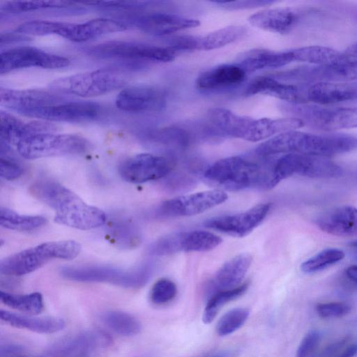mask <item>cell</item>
<instances>
[{"label":"cell","mask_w":357,"mask_h":357,"mask_svg":"<svg viewBox=\"0 0 357 357\" xmlns=\"http://www.w3.org/2000/svg\"><path fill=\"white\" fill-rule=\"evenodd\" d=\"M291 105L296 118L313 128L330 132L357 128V107Z\"/></svg>","instance_id":"30bf717a"},{"label":"cell","mask_w":357,"mask_h":357,"mask_svg":"<svg viewBox=\"0 0 357 357\" xmlns=\"http://www.w3.org/2000/svg\"><path fill=\"white\" fill-rule=\"evenodd\" d=\"M132 23L143 32L156 36H167L194 28L200 24L197 20L166 13H152L140 15L135 17Z\"/></svg>","instance_id":"603a6c76"},{"label":"cell","mask_w":357,"mask_h":357,"mask_svg":"<svg viewBox=\"0 0 357 357\" xmlns=\"http://www.w3.org/2000/svg\"><path fill=\"white\" fill-rule=\"evenodd\" d=\"M74 2L63 1H8L1 9L8 13H21L46 8H65L73 5Z\"/></svg>","instance_id":"b9f144b4"},{"label":"cell","mask_w":357,"mask_h":357,"mask_svg":"<svg viewBox=\"0 0 357 357\" xmlns=\"http://www.w3.org/2000/svg\"><path fill=\"white\" fill-rule=\"evenodd\" d=\"M303 96L305 103L323 106L357 100V80L303 84Z\"/></svg>","instance_id":"d6986e66"},{"label":"cell","mask_w":357,"mask_h":357,"mask_svg":"<svg viewBox=\"0 0 357 357\" xmlns=\"http://www.w3.org/2000/svg\"><path fill=\"white\" fill-rule=\"evenodd\" d=\"M79 357H88V355H83V356H79Z\"/></svg>","instance_id":"9f6ffc18"},{"label":"cell","mask_w":357,"mask_h":357,"mask_svg":"<svg viewBox=\"0 0 357 357\" xmlns=\"http://www.w3.org/2000/svg\"><path fill=\"white\" fill-rule=\"evenodd\" d=\"M294 61L292 51L275 52L266 49H254L242 54L238 65L245 73L266 68H277Z\"/></svg>","instance_id":"f546056e"},{"label":"cell","mask_w":357,"mask_h":357,"mask_svg":"<svg viewBox=\"0 0 357 357\" xmlns=\"http://www.w3.org/2000/svg\"><path fill=\"white\" fill-rule=\"evenodd\" d=\"M109 233L114 242L121 248H135L141 241L139 229L128 220H120L114 222L109 225Z\"/></svg>","instance_id":"f35d334b"},{"label":"cell","mask_w":357,"mask_h":357,"mask_svg":"<svg viewBox=\"0 0 357 357\" xmlns=\"http://www.w3.org/2000/svg\"><path fill=\"white\" fill-rule=\"evenodd\" d=\"M56 126L49 121H24L6 112H0L1 142L15 146L22 139L40 132H53Z\"/></svg>","instance_id":"d4e9b609"},{"label":"cell","mask_w":357,"mask_h":357,"mask_svg":"<svg viewBox=\"0 0 357 357\" xmlns=\"http://www.w3.org/2000/svg\"><path fill=\"white\" fill-rule=\"evenodd\" d=\"M345 256L343 250L337 248H326L318 252L301 264V271L307 274L322 271L341 261Z\"/></svg>","instance_id":"ab89813d"},{"label":"cell","mask_w":357,"mask_h":357,"mask_svg":"<svg viewBox=\"0 0 357 357\" xmlns=\"http://www.w3.org/2000/svg\"><path fill=\"white\" fill-rule=\"evenodd\" d=\"M248 283L245 282L230 289L215 292L208 301L202 315L204 324L211 323L220 310L227 303L240 297L248 289Z\"/></svg>","instance_id":"74e56055"},{"label":"cell","mask_w":357,"mask_h":357,"mask_svg":"<svg viewBox=\"0 0 357 357\" xmlns=\"http://www.w3.org/2000/svg\"><path fill=\"white\" fill-rule=\"evenodd\" d=\"M0 319L9 325L38 333L51 334L62 331L66 321L61 317H30L0 310Z\"/></svg>","instance_id":"4dcf8cb0"},{"label":"cell","mask_w":357,"mask_h":357,"mask_svg":"<svg viewBox=\"0 0 357 357\" xmlns=\"http://www.w3.org/2000/svg\"><path fill=\"white\" fill-rule=\"evenodd\" d=\"M317 312L322 318L343 317L351 311V306L344 302H330L319 303L316 307Z\"/></svg>","instance_id":"ee69618b"},{"label":"cell","mask_w":357,"mask_h":357,"mask_svg":"<svg viewBox=\"0 0 357 357\" xmlns=\"http://www.w3.org/2000/svg\"><path fill=\"white\" fill-rule=\"evenodd\" d=\"M345 52L351 59L357 58V43L349 47Z\"/></svg>","instance_id":"db71d44e"},{"label":"cell","mask_w":357,"mask_h":357,"mask_svg":"<svg viewBox=\"0 0 357 357\" xmlns=\"http://www.w3.org/2000/svg\"><path fill=\"white\" fill-rule=\"evenodd\" d=\"M175 283L167 278L156 281L150 291V299L155 305H163L172 301L176 296Z\"/></svg>","instance_id":"7bdbcfd3"},{"label":"cell","mask_w":357,"mask_h":357,"mask_svg":"<svg viewBox=\"0 0 357 357\" xmlns=\"http://www.w3.org/2000/svg\"><path fill=\"white\" fill-rule=\"evenodd\" d=\"M290 80L308 82H351L357 80V59L330 65H313L287 73Z\"/></svg>","instance_id":"ffe728a7"},{"label":"cell","mask_w":357,"mask_h":357,"mask_svg":"<svg viewBox=\"0 0 357 357\" xmlns=\"http://www.w3.org/2000/svg\"><path fill=\"white\" fill-rule=\"evenodd\" d=\"M233 351L230 350L218 351L214 353L207 354L203 357H231Z\"/></svg>","instance_id":"f5cc1de1"},{"label":"cell","mask_w":357,"mask_h":357,"mask_svg":"<svg viewBox=\"0 0 357 357\" xmlns=\"http://www.w3.org/2000/svg\"><path fill=\"white\" fill-rule=\"evenodd\" d=\"M16 148L22 158L31 160L83 153L89 149V142L77 135L40 132L22 139Z\"/></svg>","instance_id":"52a82bcc"},{"label":"cell","mask_w":357,"mask_h":357,"mask_svg":"<svg viewBox=\"0 0 357 357\" xmlns=\"http://www.w3.org/2000/svg\"><path fill=\"white\" fill-rule=\"evenodd\" d=\"M105 325L115 333L123 336H133L140 333L142 326L134 316L121 311H108L102 315Z\"/></svg>","instance_id":"836d02e7"},{"label":"cell","mask_w":357,"mask_h":357,"mask_svg":"<svg viewBox=\"0 0 357 357\" xmlns=\"http://www.w3.org/2000/svg\"><path fill=\"white\" fill-rule=\"evenodd\" d=\"M249 314L250 310L245 307H236L228 311L218 320L216 333L221 337L233 333L245 324Z\"/></svg>","instance_id":"60d3db41"},{"label":"cell","mask_w":357,"mask_h":357,"mask_svg":"<svg viewBox=\"0 0 357 357\" xmlns=\"http://www.w3.org/2000/svg\"><path fill=\"white\" fill-rule=\"evenodd\" d=\"M270 208V204H260L241 213L211 218L205 225L229 236L243 237L261 224Z\"/></svg>","instance_id":"2e32d148"},{"label":"cell","mask_w":357,"mask_h":357,"mask_svg":"<svg viewBox=\"0 0 357 357\" xmlns=\"http://www.w3.org/2000/svg\"><path fill=\"white\" fill-rule=\"evenodd\" d=\"M350 247L353 248L357 252V240L349 243Z\"/></svg>","instance_id":"11a10c76"},{"label":"cell","mask_w":357,"mask_h":357,"mask_svg":"<svg viewBox=\"0 0 357 357\" xmlns=\"http://www.w3.org/2000/svg\"><path fill=\"white\" fill-rule=\"evenodd\" d=\"M164 92L149 85L130 86L122 89L116 98V106L130 112H153L165 105Z\"/></svg>","instance_id":"ac0fdd59"},{"label":"cell","mask_w":357,"mask_h":357,"mask_svg":"<svg viewBox=\"0 0 357 357\" xmlns=\"http://www.w3.org/2000/svg\"><path fill=\"white\" fill-rule=\"evenodd\" d=\"M86 50L89 54L100 59L170 62L176 57L175 52L169 47L131 41L105 42L93 45Z\"/></svg>","instance_id":"9c48e42d"},{"label":"cell","mask_w":357,"mask_h":357,"mask_svg":"<svg viewBox=\"0 0 357 357\" xmlns=\"http://www.w3.org/2000/svg\"><path fill=\"white\" fill-rule=\"evenodd\" d=\"M298 19L297 12L291 8H275L258 11L248 18L249 23L258 29L275 33H289Z\"/></svg>","instance_id":"4316f807"},{"label":"cell","mask_w":357,"mask_h":357,"mask_svg":"<svg viewBox=\"0 0 357 357\" xmlns=\"http://www.w3.org/2000/svg\"><path fill=\"white\" fill-rule=\"evenodd\" d=\"M153 272V268L149 264L132 270L107 265L64 266L60 270L62 277L70 280L105 282L129 289H137L145 285Z\"/></svg>","instance_id":"8992f818"},{"label":"cell","mask_w":357,"mask_h":357,"mask_svg":"<svg viewBox=\"0 0 357 357\" xmlns=\"http://www.w3.org/2000/svg\"><path fill=\"white\" fill-rule=\"evenodd\" d=\"M69 64L70 60L66 57L30 46L9 49L2 52L0 56L1 74L31 67L59 69Z\"/></svg>","instance_id":"7c38bea8"},{"label":"cell","mask_w":357,"mask_h":357,"mask_svg":"<svg viewBox=\"0 0 357 357\" xmlns=\"http://www.w3.org/2000/svg\"><path fill=\"white\" fill-rule=\"evenodd\" d=\"M222 239L213 233L195 230L173 233L160 238L149 248L152 255H166L178 252H205L218 246Z\"/></svg>","instance_id":"8fae6325"},{"label":"cell","mask_w":357,"mask_h":357,"mask_svg":"<svg viewBox=\"0 0 357 357\" xmlns=\"http://www.w3.org/2000/svg\"><path fill=\"white\" fill-rule=\"evenodd\" d=\"M357 354V344L347 347L341 354L336 357H354Z\"/></svg>","instance_id":"f907efd6"},{"label":"cell","mask_w":357,"mask_h":357,"mask_svg":"<svg viewBox=\"0 0 357 357\" xmlns=\"http://www.w3.org/2000/svg\"><path fill=\"white\" fill-rule=\"evenodd\" d=\"M80 250L81 245L75 241L43 243L3 259L0 262V273L10 276L26 275L53 259H73Z\"/></svg>","instance_id":"277c9868"},{"label":"cell","mask_w":357,"mask_h":357,"mask_svg":"<svg viewBox=\"0 0 357 357\" xmlns=\"http://www.w3.org/2000/svg\"><path fill=\"white\" fill-rule=\"evenodd\" d=\"M204 177L210 184L230 191L254 188L267 190L276 185L273 162L264 166L241 156L216 161L206 169Z\"/></svg>","instance_id":"3957f363"},{"label":"cell","mask_w":357,"mask_h":357,"mask_svg":"<svg viewBox=\"0 0 357 357\" xmlns=\"http://www.w3.org/2000/svg\"><path fill=\"white\" fill-rule=\"evenodd\" d=\"M172 168V162L165 157L139 153L125 160L119 165V173L128 182L141 183L164 178Z\"/></svg>","instance_id":"5bb4252c"},{"label":"cell","mask_w":357,"mask_h":357,"mask_svg":"<svg viewBox=\"0 0 357 357\" xmlns=\"http://www.w3.org/2000/svg\"><path fill=\"white\" fill-rule=\"evenodd\" d=\"M356 149V136L339 133L317 135L291 130L264 142L256 152L261 157L298 153L327 158Z\"/></svg>","instance_id":"7a4b0ae2"},{"label":"cell","mask_w":357,"mask_h":357,"mask_svg":"<svg viewBox=\"0 0 357 357\" xmlns=\"http://www.w3.org/2000/svg\"><path fill=\"white\" fill-rule=\"evenodd\" d=\"M323 231L337 236H352L357 234V208L343 205L329 210L316 220Z\"/></svg>","instance_id":"484cf974"},{"label":"cell","mask_w":357,"mask_h":357,"mask_svg":"<svg viewBox=\"0 0 357 357\" xmlns=\"http://www.w3.org/2000/svg\"><path fill=\"white\" fill-rule=\"evenodd\" d=\"M0 300L13 309L31 314L40 313L44 307L43 296L39 292L22 295L1 291Z\"/></svg>","instance_id":"8d00e7d4"},{"label":"cell","mask_w":357,"mask_h":357,"mask_svg":"<svg viewBox=\"0 0 357 357\" xmlns=\"http://www.w3.org/2000/svg\"><path fill=\"white\" fill-rule=\"evenodd\" d=\"M112 337L105 332L96 330L83 332L63 339L52 345L45 357H79L98 347L112 344Z\"/></svg>","instance_id":"44dd1931"},{"label":"cell","mask_w":357,"mask_h":357,"mask_svg":"<svg viewBox=\"0 0 357 357\" xmlns=\"http://www.w3.org/2000/svg\"><path fill=\"white\" fill-rule=\"evenodd\" d=\"M211 123L224 133L245 140L252 118L243 116L222 107H213L208 111Z\"/></svg>","instance_id":"1f68e13d"},{"label":"cell","mask_w":357,"mask_h":357,"mask_svg":"<svg viewBox=\"0 0 357 357\" xmlns=\"http://www.w3.org/2000/svg\"><path fill=\"white\" fill-rule=\"evenodd\" d=\"M246 33L243 26H227L200 37V50H211L224 47L241 38Z\"/></svg>","instance_id":"e575fe53"},{"label":"cell","mask_w":357,"mask_h":357,"mask_svg":"<svg viewBox=\"0 0 357 357\" xmlns=\"http://www.w3.org/2000/svg\"><path fill=\"white\" fill-rule=\"evenodd\" d=\"M245 94L248 96L267 95L290 104H305L303 84L285 82L271 76H259L255 78L247 86Z\"/></svg>","instance_id":"cb8c5ba5"},{"label":"cell","mask_w":357,"mask_h":357,"mask_svg":"<svg viewBox=\"0 0 357 357\" xmlns=\"http://www.w3.org/2000/svg\"><path fill=\"white\" fill-rule=\"evenodd\" d=\"M221 190H211L174 197L163 202L156 215L165 217L190 216L202 213L227 199Z\"/></svg>","instance_id":"4fadbf2b"},{"label":"cell","mask_w":357,"mask_h":357,"mask_svg":"<svg viewBox=\"0 0 357 357\" xmlns=\"http://www.w3.org/2000/svg\"><path fill=\"white\" fill-rule=\"evenodd\" d=\"M294 61L305 62L314 65H330L348 59L344 52L324 46H307L291 50Z\"/></svg>","instance_id":"d6a6232c"},{"label":"cell","mask_w":357,"mask_h":357,"mask_svg":"<svg viewBox=\"0 0 357 357\" xmlns=\"http://www.w3.org/2000/svg\"><path fill=\"white\" fill-rule=\"evenodd\" d=\"M174 52L181 50H200V37L181 36L173 39L167 47Z\"/></svg>","instance_id":"7dc6e473"},{"label":"cell","mask_w":357,"mask_h":357,"mask_svg":"<svg viewBox=\"0 0 357 357\" xmlns=\"http://www.w3.org/2000/svg\"><path fill=\"white\" fill-rule=\"evenodd\" d=\"M321 341V335L317 330L310 331L301 340L295 357H313Z\"/></svg>","instance_id":"f6af8a7d"},{"label":"cell","mask_w":357,"mask_h":357,"mask_svg":"<svg viewBox=\"0 0 357 357\" xmlns=\"http://www.w3.org/2000/svg\"><path fill=\"white\" fill-rule=\"evenodd\" d=\"M252 261V257L249 254H241L229 259L220 267L211 281L213 290L216 292L239 286Z\"/></svg>","instance_id":"f1b7e54d"},{"label":"cell","mask_w":357,"mask_h":357,"mask_svg":"<svg viewBox=\"0 0 357 357\" xmlns=\"http://www.w3.org/2000/svg\"><path fill=\"white\" fill-rule=\"evenodd\" d=\"M275 181H281L294 175L309 178H328L342 174V168L326 157L289 153L278 158L273 164Z\"/></svg>","instance_id":"ba28073f"},{"label":"cell","mask_w":357,"mask_h":357,"mask_svg":"<svg viewBox=\"0 0 357 357\" xmlns=\"http://www.w3.org/2000/svg\"><path fill=\"white\" fill-rule=\"evenodd\" d=\"M23 167L13 158L1 156L0 159V174L8 181H13L23 174Z\"/></svg>","instance_id":"bcb514c9"},{"label":"cell","mask_w":357,"mask_h":357,"mask_svg":"<svg viewBox=\"0 0 357 357\" xmlns=\"http://www.w3.org/2000/svg\"><path fill=\"white\" fill-rule=\"evenodd\" d=\"M245 74L237 64L220 65L201 73L196 79V86L202 90L233 86L241 83Z\"/></svg>","instance_id":"83f0119b"},{"label":"cell","mask_w":357,"mask_h":357,"mask_svg":"<svg viewBox=\"0 0 357 357\" xmlns=\"http://www.w3.org/2000/svg\"><path fill=\"white\" fill-rule=\"evenodd\" d=\"M345 273L349 280L357 284V265L349 266L346 269Z\"/></svg>","instance_id":"816d5d0a"},{"label":"cell","mask_w":357,"mask_h":357,"mask_svg":"<svg viewBox=\"0 0 357 357\" xmlns=\"http://www.w3.org/2000/svg\"><path fill=\"white\" fill-rule=\"evenodd\" d=\"M129 79L128 69L112 67L60 77L50 86L59 92L90 98L121 89Z\"/></svg>","instance_id":"5b68a950"},{"label":"cell","mask_w":357,"mask_h":357,"mask_svg":"<svg viewBox=\"0 0 357 357\" xmlns=\"http://www.w3.org/2000/svg\"><path fill=\"white\" fill-rule=\"evenodd\" d=\"M214 3L221 5L225 9L238 10L252 8L261 6H266L273 2L267 0H241V1H215Z\"/></svg>","instance_id":"c3c4849f"},{"label":"cell","mask_w":357,"mask_h":357,"mask_svg":"<svg viewBox=\"0 0 357 357\" xmlns=\"http://www.w3.org/2000/svg\"><path fill=\"white\" fill-rule=\"evenodd\" d=\"M100 112V105L95 102L63 101L29 110L23 115L45 121L86 122L98 118Z\"/></svg>","instance_id":"9a60e30c"},{"label":"cell","mask_w":357,"mask_h":357,"mask_svg":"<svg viewBox=\"0 0 357 357\" xmlns=\"http://www.w3.org/2000/svg\"><path fill=\"white\" fill-rule=\"evenodd\" d=\"M27 38L22 34H20L19 33H17L15 31V33H6V34H1V44L3 43H11L12 41H20L23 40L24 39H26Z\"/></svg>","instance_id":"681fc988"},{"label":"cell","mask_w":357,"mask_h":357,"mask_svg":"<svg viewBox=\"0 0 357 357\" xmlns=\"http://www.w3.org/2000/svg\"><path fill=\"white\" fill-rule=\"evenodd\" d=\"M29 192L55 211L54 221L59 224L88 230L106 223L104 211L87 204L75 192L56 181H36L30 186Z\"/></svg>","instance_id":"6da1fadb"},{"label":"cell","mask_w":357,"mask_h":357,"mask_svg":"<svg viewBox=\"0 0 357 357\" xmlns=\"http://www.w3.org/2000/svg\"><path fill=\"white\" fill-rule=\"evenodd\" d=\"M61 100V97L47 91L6 88L0 89L1 105L21 114L33 109L63 102Z\"/></svg>","instance_id":"7402d4cb"},{"label":"cell","mask_w":357,"mask_h":357,"mask_svg":"<svg viewBox=\"0 0 357 357\" xmlns=\"http://www.w3.org/2000/svg\"><path fill=\"white\" fill-rule=\"evenodd\" d=\"M128 29L127 23L110 18H96L82 23L58 22L55 35L81 43Z\"/></svg>","instance_id":"e0dca14e"},{"label":"cell","mask_w":357,"mask_h":357,"mask_svg":"<svg viewBox=\"0 0 357 357\" xmlns=\"http://www.w3.org/2000/svg\"><path fill=\"white\" fill-rule=\"evenodd\" d=\"M46 222V218L42 215H21L7 208L0 209V225L8 229L31 231L43 226Z\"/></svg>","instance_id":"d590c367"}]
</instances>
